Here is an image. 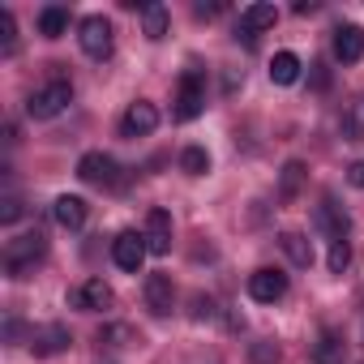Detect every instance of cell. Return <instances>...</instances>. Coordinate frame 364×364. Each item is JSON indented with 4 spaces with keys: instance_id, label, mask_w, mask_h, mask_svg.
I'll return each mask as SVG.
<instances>
[{
    "instance_id": "cell-1",
    "label": "cell",
    "mask_w": 364,
    "mask_h": 364,
    "mask_svg": "<svg viewBox=\"0 0 364 364\" xmlns=\"http://www.w3.org/2000/svg\"><path fill=\"white\" fill-rule=\"evenodd\" d=\"M69 103H73V86H69V77L52 73V82L39 86V90L26 99V116H31V120H52V116H60Z\"/></svg>"
},
{
    "instance_id": "cell-2",
    "label": "cell",
    "mask_w": 364,
    "mask_h": 364,
    "mask_svg": "<svg viewBox=\"0 0 364 364\" xmlns=\"http://www.w3.org/2000/svg\"><path fill=\"white\" fill-rule=\"evenodd\" d=\"M43 253H48V236L39 228L26 232V236H18V240H9L5 245V270H9V279H26Z\"/></svg>"
},
{
    "instance_id": "cell-3",
    "label": "cell",
    "mask_w": 364,
    "mask_h": 364,
    "mask_svg": "<svg viewBox=\"0 0 364 364\" xmlns=\"http://www.w3.org/2000/svg\"><path fill=\"white\" fill-rule=\"evenodd\" d=\"M206 107V77L202 69H185V77H180V90L171 99V116L176 120H198Z\"/></svg>"
},
{
    "instance_id": "cell-4",
    "label": "cell",
    "mask_w": 364,
    "mask_h": 364,
    "mask_svg": "<svg viewBox=\"0 0 364 364\" xmlns=\"http://www.w3.org/2000/svg\"><path fill=\"white\" fill-rule=\"evenodd\" d=\"M77 176L86 180V185H95V189H116V185H120V167H116V159L103 154V150L82 154V159H77Z\"/></svg>"
},
{
    "instance_id": "cell-5",
    "label": "cell",
    "mask_w": 364,
    "mask_h": 364,
    "mask_svg": "<svg viewBox=\"0 0 364 364\" xmlns=\"http://www.w3.org/2000/svg\"><path fill=\"white\" fill-rule=\"evenodd\" d=\"M77 43H82V52L90 56V60H107L112 56V22L107 18H82V26H77Z\"/></svg>"
},
{
    "instance_id": "cell-6",
    "label": "cell",
    "mask_w": 364,
    "mask_h": 364,
    "mask_svg": "<svg viewBox=\"0 0 364 364\" xmlns=\"http://www.w3.org/2000/svg\"><path fill=\"white\" fill-rule=\"evenodd\" d=\"M146 236H137V232H120L116 240H112V262L120 266V270H129V274H137L141 270V262H146Z\"/></svg>"
},
{
    "instance_id": "cell-7",
    "label": "cell",
    "mask_w": 364,
    "mask_h": 364,
    "mask_svg": "<svg viewBox=\"0 0 364 364\" xmlns=\"http://www.w3.org/2000/svg\"><path fill=\"white\" fill-rule=\"evenodd\" d=\"M249 296H253L257 304L283 300V296H287V274H283V270H270V266L253 270V274H249Z\"/></svg>"
},
{
    "instance_id": "cell-8",
    "label": "cell",
    "mask_w": 364,
    "mask_h": 364,
    "mask_svg": "<svg viewBox=\"0 0 364 364\" xmlns=\"http://www.w3.org/2000/svg\"><path fill=\"white\" fill-rule=\"evenodd\" d=\"M69 343H73V334L60 326V321H48V326H39V330H31V351L35 355H60V351H69Z\"/></svg>"
},
{
    "instance_id": "cell-9",
    "label": "cell",
    "mask_w": 364,
    "mask_h": 364,
    "mask_svg": "<svg viewBox=\"0 0 364 364\" xmlns=\"http://www.w3.org/2000/svg\"><path fill=\"white\" fill-rule=\"evenodd\" d=\"M154 129H159V107L146 103V99L129 103V112H124V120H120V133H124V137H146V133H154Z\"/></svg>"
},
{
    "instance_id": "cell-10",
    "label": "cell",
    "mask_w": 364,
    "mask_h": 364,
    "mask_svg": "<svg viewBox=\"0 0 364 364\" xmlns=\"http://www.w3.org/2000/svg\"><path fill=\"white\" fill-rule=\"evenodd\" d=\"M69 304L82 309V313H103V309L112 304V287H107L103 279H86L82 287L69 291Z\"/></svg>"
},
{
    "instance_id": "cell-11",
    "label": "cell",
    "mask_w": 364,
    "mask_h": 364,
    "mask_svg": "<svg viewBox=\"0 0 364 364\" xmlns=\"http://www.w3.org/2000/svg\"><path fill=\"white\" fill-rule=\"evenodd\" d=\"M141 236H146V249H150L154 257L171 253V215L154 206V210L146 215V232H141Z\"/></svg>"
},
{
    "instance_id": "cell-12",
    "label": "cell",
    "mask_w": 364,
    "mask_h": 364,
    "mask_svg": "<svg viewBox=\"0 0 364 364\" xmlns=\"http://www.w3.org/2000/svg\"><path fill=\"white\" fill-rule=\"evenodd\" d=\"M176 304V287H171V274H146V309L154 317H167Z\"/></svg>"
},
{
    "instance_id": "cell-13",
    "label": "cell",
    "mask_w": 364,
    "mask_h": 364,
    "mask_svg": "<svg viewBox=\"0 0 364 364\" xmlns=\"http://www.w3.org/2000/svg\"><path fill=\"white\" fill-rule=\"evenodd\" d=\"M304 180H309V167H304L300 159H287L283 171H279V202H283V206H291V202L300 198Z\"/></svg>"
},
{
    "instance_id": "cell-14",
    "label": "cell",
    "mask_w": 364,
    "mask_h": 364,
    "mask_svg": "<svg viewBox=\"0 0 364 364\" xmlns=\"http://www.w3.org/2000/svg\"><path fill=\"white\" fill-rule=\"evenodd\" d=\"M86 215H90V206H86L82 198H73V193H65V198H56V206H52V219H56L60 228H69V232H77V228H86Z\"/></svg>"
},
{
    "instance_id": "cell-15",
    "label": "cell",
    "mask_w": 364,
    "mask_h": 364,
    "mask_svg": "<svg viewBox=\"0 0 364 364\" xmlns=\"http://www.w3.org/2000/svg\"><path fill=\"white\" fill-rule=\"evenodd\" d=\"M309 360H313V364H347V343H343V334L321 330V338L313 343Z\"/></svg>"
},
{
    "instance_id": "cell-16",
    "label": "cell",
    "mask_w": 364,
    "mask_h": 364,
    "mask_svg": "<svg viewBox=\"0 0 364 364\" xmlns=\"http://www.w3.org/2000/svg\"><path fill=\"white\" fill-rule=\"evenodd\" d=\"M334 56H338L343 65H355V60L364 56V31H360V26H338V31H334Z\"/></svg>"
},
{
    "instance_id": "cell-17",
    "label": "cell",
    "mask_w": 364,
    "mask_h": 364,
    "mask_svg": "<svg viewBox=\"0 0 364 364\" xmlns=\"http://www.w3.org/2000/svg\"><path fill=\"white\" fill-rule=\"evenodd\" d=\"M274 22H279L274 5H249V9H240V31L253 35V39H257V31H270Z\"/></svg>"
},
{
    "instance_id": "cell-18",
    "label": "cell",
    "mask_w": 364,
    "mask_h": 364,
    "mask_svg": "<svg viewBox=\"0 0 364 364\" xmlns=\"http://www.w3.org/2000/svg\"><path fill=\"white\" fill-rule=\"evenodd\" d=\"M317 219H321V228L330 232V240H347V228H351V219L343 215V206H338L334 198H326V202H321Z\"/></svg>"
},
{
    "instance_id": "cell-19",
    "label": "cell",
    "mask_w": 364,
    "mask_h": 364,
    "mask_svg": "<svg viewBox=\"0 0 364 364\" xmlns=\"http://www.w3.org/2000/svg\"><path fill=\"white\" fill-rule=\"evenodd\" d=\"M279 245H283V253L291 257V266H300V270L313 266V245H309V236H300V232H283Z\"/></svg>"
},
{
    "instance_id": "cell-20",
    "label": "cell",
    "mask_w": 364,
    "mask_h": 364,
    "mask_svg": "<svg viewBox=\"0 0 364 364\" xmlns=\"http://www.w3.org/2000/svg\"><path fill=\"white\" fill-rule=\"evenodd\" d=\"M300 69H304V65H300L296 52H279V56L270 60V82H274V86H291V82L300 77Z\"/></svg>"
},
{
    "instance_id": "cell-21",
    "label": "cell",
    "mask_w": 364,
    "mask_h": 364,
    "mask_svg": "<svg viewBox=\"0 0 364 364\" xmlns=\"http://www.w3.org/2000/svg\"><path fill=\"white\" fill-rule=\"evenodd\" d=\"M65 31H69V9H65V5H48V9L39 14V35L60 39Z\"/></svg>"
},
{
    "instance_id": "cell-22",
    "label": "cell",
    "mask_w": 364,
    "mask_h": 364,
    "mask_svg": "<svg viewBox=\"0 0 364 364\" xmlns=\"http://www.w3.org/2000/svg\"><path fill=\"white\" fill-rule=\"evenodd\" d=\"M167 22H171V14L163 5H141V31H146V39H163Z\"/></svg>"
},
{
    "instance_id": "cell-23",
    "label": "cell",
    "mask_w": 364,
    "mask_h": 364,
    "mask_svg": "<svg viewBox=\"0 0 364 364\" xmlns=\"http://www.w3.org/2000/svg\"><path fill=\"white\" fill-rule=\"evenodd\" d=\"M180 171L206 176V171H210V154H206V146H185V150H180Z\"/></svg>"
},
{
    "instance_id": "cell-24",
    "label": "cell",
    "mask_w": 364,
    "mask_h": 364,
    "mask_svg": "<svg viewBox=\"0 0 364 364\" xmlns=\"http://www.w3.org/2000/svg\"><path fill=\"white\" fill-rule=\"evenodd\" d=\"M0 52H5V56L18 52V22H14L9 9H0Z\"/></svg>"
},
{
    "instance_id": "cell-25",
    "label": "cell",
    "mask_w": 364,
    "mask_h": 364,
    "mask_svg": "<svg viewBox=\"0 0 364 364\" xmlns=\"http://www.w3.org/2000/svg\"><path fill=\"white\" fill-rule=\"evenodd\" d=\"M326 266H330V274H343V270L351 266V245H347V240H330V257H326Z\"/></svg>"
},
{
    "instance_id": "cell-26",
    "label": "cell",
    "mask_w": 364,
    "mask_h": 364,
    "mask_svg": "<svg viewBox=\"0 0 364 364\" xmlns=\"http://www.w3.org/2000/svg\"><path fill=\"white\" fill-rule=\"evenodd\" d=\"M283 355H279V347L270 343V338H262V343H249V364H279Z\"/></svg>"
},
{
    "instance_id": "cell-27",
    "label": "cell",
    "mask_w": 364,
    "mask_h": 364,
    "mask_svg": "<svg viewBox=\"0 0 364 364\" xmlns=\"http://www.w3.org/2000/svg\"><path fill=\"white\" fill-rule=\"evenodd\" d=\"M22 215H26V206H22L18 193H5V198H0V223H18Z\"/></svg>"
},
{
    "instance_id": "cell-28",
    "label": "cell",
    "mask_w": 364,
    "mask_h": 364,
    "mask_svg": "<svg viewBox=\"0 0 364 364\" xmlns=\"http://www.w3.org/2000/svg\"><path fill=\"white\" fill-rule=\"evenodd\" d=\"M343 133H347V141H364V124H360V116H343Z\"/></svg>"
},
{
    "instance_id": "cell-29",
    "label": "cell",
    "mask_w": 364,
    "mask_h": 364,
    "mask_svg": "<svg viewBox=\"0 0 364 364\" xmlns=\"http://www.w3.org/2000/svg\"><path fill=\"white\" fill-rule=\"evenodd\" d=\"M120 338H129V326H107V330H99V343H107V347H120Z\"/></svg>"
},
{
    "instance_id": "cell-30",
    "label": "cell",
    "mask_w": 364,
    "mask_h": 364,
    "mask_svg": "<svg viewBox=\"0 0 364 364\" xmlns=\"http://www.w3.org/2000/svg\"><path fill=\"white\" fill-rule=\"evenodd\" d=\"M193 317L202 321V317H215V300L210 296H193Z\"/></svg>"
},
{
    "instance_id": "cell-31",
    "label": "cell",
    "mask_w": 364,
    "mask_h": 364,
    "mask_svg": "<svg viewBox=\"0 0 364 364\" xmlns=\"http://www.w3.org/2000/svg\"><path fill=\"white\" fill-rule=\"evenodd\" d=\"M313 86H317V90H326V86H330V73H326V65H313Z\"/></svg>"
},
{
    "instance_id": "cell-32",
    "label": "cell",
    "mask_w": 364,
    "mask_h": 364,
    "mask_svg": "<svg viewBox=\"0 0 364 364\" xmlns=\"http://www.w3.org/2000/svg\"><path fill=\"white\" fill-rule=\"evenodd\" d=\"M5 338H9V343H18V338H22V321H18V317H9V321H5Z\"/></svg>"
},
{
    "instance_id": "cell-33",
    "label": "cell",
    "mask_w": 364,
    "mask_h": 364,
    "mask_svg": "<svg viewBox=\"0 0 364 364\" xmlns=\"http://www.w3.org/2000/svg\"><path fill=\"white\" fill-rule=\"evenodd\" d=\"M347 180H351V185H360V189H364V163H355V167L347 171Z\"/></svg>"
},
{
    "instance_id": "cell-34",
    "label": "cell",
    "mask_w": 364,
    "mask_h": 364,
    "mask_svg": "<svg viewBox=\"0 0 364 364\" xmlns=\"http://www.w3.org/2000/svg\"><path fill=\"white\" fill-rule=\"evenodd\" d=\"M296 14H317V0H296Z\"/></svg>"
},
{
    "instance_id": "cell-35",
    "label": "cell",
    "mask_w": 364,
    "mask_h": 364,
    "mask_svg": "<svg viewBox=\"0 0 364 364\" xmlns=\"http://www.w3.org/2000/svg\"><path fill=\"white\" fill-rule=\"evenodd\" d=\"M193 14H198V18H215V14H219V5H198Z\"/></svg>"
}]
</instances>
